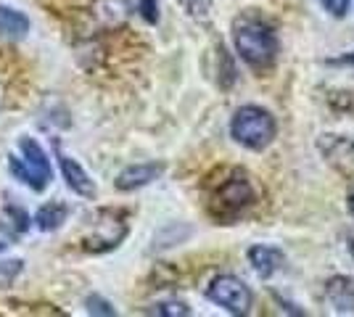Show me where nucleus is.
Instances as JSON below:
<instances>
[{"label":"nucleus","mask_w":354,"mask_h":317,"mask_svg":"<svg viewBox=\"0 0 354 317\" xmlns=\"http://www.w3.org/2000/svg\"><path fill=\"white\" fill-rule=\"evenodd\" d=\"M21 270H24V262H19V259H3L0 262V288L14 286V280L21 275Z\"/></svg>","instance_id":"nucleus-13"},{"label":"nucleus","mask_w":354,"mask_h":317,"mask_svg":"<svg viewBox=\"0 0 354 317\" xmlns=\"http://www.w3.org/2000/svg\"><path fill=\"white\" fill-rule=\"evenodd\" d=\"M162 172H164V164H156V162H151V164H133L119 172L117 188L119 191H138L143 185H151L153 180H159Z\"/></svg>","instance_id":"nucleus-8"},{"label":"nucleus","mask_w":354,"mask_h":317,"mask_svg":"<svg viewBox=\"0 0 354 317\" xmlns=\"http://www.w3.org/2000/svg\"><path fill=\"white\" fill-rule=\"evenodd\" d=\"M56 156H59V166H61V175H64V180L66 185L72 188L77 196H85V198H93L95 196V182L90 180V175L82 169V166L74 162L69 153H64L56 146Z\"/></svg>","instance_id":"nucleus-7"},{"label":"nucleus","mask_w":354,"mask_h":317,"mask_svg":"<svg viewBox=\"0 0 354 317\" xmlns=\"http://www.w3.org/2000/svg\"><path fill=\"white\" fill-rule=\"evenodd\" d=\"M0 106H3V95H0Z\"/></svg>","instance_id":"nucleus-20"},{"label":"nucleus","mask_w":354,"mask_h":317,"mask_svg":"<svg viewBox=\"0 0 354 317\" xmlns=\"http://www.w3.org/2000/svg\"><path fill=\"white\" fill-rule=\"evenodd\" d=\"M214 201L220 204V217L225 214H238L241 209H246L254 201V188H251L249 177L243 172H236L230 180H225L217 191Z\"/></svg>","instance_id":"nucleus-5"},{"label":"nucleus","mask_w":354,"mask_h":317,"mask_svg":"<svg viewBox=\"0 0 354 317\" xmlns=\"http://www.w3.org/2000/svg\"><path fill=\"white\" fill-rule=\"evenodd\" d=\"M180 6L193 16V19H207L209 8H212V0H180Z\"/></svg>","instance_id":"nucleus-14"},{"label":"nucleus","mask_w":354,"mask_h":317,"mask_svg":"<svg viewBox=\"0 0 354 317\" xmlns=\"http://www.w3.org/2000/svg\"><path fill=\"white\" fill-rule=\"evenodd\" d=\"M30 32V16L16 11L11 6H0V35L21 40Z\"/></svg>","instance_id":"nucleus-10"},{"label":"nucleus","mask_w":354,"mask_h":317,"mask_svg":"<svg viewBox=\"0 0 354 317\" xmlns=\"http://www.w3.org/2000/svg\"><path fill=\"white\" fill-rule=\"evenodd\" d=\"M249 265L254 267V272L259 275V278H272L278 270H283V265H286V257H283L281 249H275V246H251L249 249Z\"/></svg>","instance_id":"nucleus-9"},{"label":"nucleus","mask_w":354,"mask_h":317,"mask_svg":"<svg viewBox=\"0 0 354 317\" xmlns=\"http://www.w3.org/2000/svg\"><path fill=\"white\" fill-rule=\"evenodd\" d=\"M207 296L217 304V307L227 309L230 315H249L251 302H254L249 286H246L241 278H236V275H217V278L209 283Z\"/></svg>","instance_id":"nucleus-4"},{"label":"nucleus","mask_w":354,"mask_h":317,"mask_svg":"<svg viewBox=\"0 0 354 317\" xmlns=\"http://www.w3.org/2000/svg\"><path fill=\"white\" fill-rule=\"evenodd\" d=\"M85 304H88L90 315H117V309L106 302V299H101V296H88Z\"/></svg>","instance_id":"nucleus-16"},{"label":"nucleus","mask_w":354,"mask_h":317,"mask_svg":"<svg viewBox=\"0 0 354 317\" xmlns=\"http://www.w3.org/2000/svg\"><path fill=\"white\" fill-rule=\"evenodd\" d=\"M151 315H159V317H188L191 315V309H188V304L183 302H162V304H153L151 309H148Z\"/></svg>","instance_id":"nucleus-12"},{"label":"nucleus","mask_w":354,"mask_h":317,"mask_svg":"<svg viewBox=\"0 0 354 317\" xmlns=\"http://www.w3.org/2000/svg\"><path fill=\"white\" fill-rule=\"evenodd\" d=\"M19 151H21V159H16V156L8 159L11 175L21 182H27L32 191H45L48 182L53 180V169H50V162L45 156L43 146L35 137H21Z\"/></svg>","instance_id":"nucleus-3"},{"label":"nucleus","mask_w":354,"mask_h":317,"mask_svg":"<svg viewBox=\"0 0 354 317\" xmlns=\"http://www.w3.org/2000/svg\"><path fill=\"white\" fill-rule=\"evenodd\" d=\"M349 209H352V214H354V193H352V198H349Z\"/></svg>","instance_id":"nucleus-19"},{"label":"nucleus","mask_w":354,"mask_h":317,"mask_svg":"<svg viewBox=\"0 0 354 317\" xmlns=\"http://www.w3.org/2000/svg\"><path fill=\"white\" fill-rule=\"evenodd\" d=\"M66 214H69V206H66V204L50 201V204H43V206L37 209L35 222H37V227H40L43 233H53V230L61 227V222L66 220Z\"/></svg>","instance_id":"nucleus-11"},{"label":"nucleus","mask_w":354,"mask_h":317,"mask_svg":"<svg viewBox=\"0 0 354 317\" xmlns=\"http://www.w3.org/2000/svg\"><path fill=\"white\" fill-rule=\"evenodd\" d=\"M320 6L330 16H336V19L346 16V11H349V0H320Z\"/></svg>","instance_id":"nucleus-17"},{"label":"nucleus","mask_w":354,"mask_h":317,"mask_svg":"<svg viewBox=\"0 0 354 317\" xmlns=\"http://www.w3.org/2000/svg\"><path fill=\"white\" fill-rule=\"evenodd\" d=\"M275 133H278V124L272 119V114L262 106H243L230 122V135L251 151L267 148L275 140Z\"/></svg>","instance_id":"nucleus-2"},{"label":"nucleus","mask_w":354,"mask_h":317,"mask_svg":"<svg viewBox=\"0 0 354 317\" xmlns=\"http://www.w3.org/2000/svg\"><path fill=\"white\" fill-rule=\"evenodd\" d=\"M233 40H236L238 56L254 69H267L281 50L275 30L267 24L265 19L251 14L241 16L233 24Z\"/></svg>","instance_id":"nucleus-1"},{"label":"nucleus","mask_w":354,"mask_h":317,"mask_svg":"<svg viewBox=\"0 0 354 317\" xmlns=\"http://www.w3.org/2000/svg\"><path fill=\"white\" fill-rule=\"evenodd\" d=\"M330 64H354V53H352V56H344V59L330 61Z\"/></svg>","instance_id":"nucleus-18"},{"label":"nucleus","mask_w":354,"mask_h":317,"mask_svg":"<svg viewBox=\"0 0 354 317\" xmlns=\"http://www.w3.org/2000/svg\"><path fill=\"white\" fill-rule=\"evenodd\" d=\"M138 11L148 24H156L159 21V0H138Z\"/></svg>","instance_id":"nucleus-15"},{"label":"nucleus","mask_w":354,"mask_h":317,"mask_svg":"<svg viewBox=\"0 0 354 317\" xmlns=\"http://www.w3.org/2000/svg\"><path fill=\"white\" fill-rule=\"evenodd\" d=\"M325 302L336 315H352L354 312V278L336 275L325 283Z\"/></svg>","instance_id":"nucleus-6"}]
</instances>
